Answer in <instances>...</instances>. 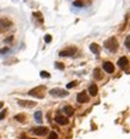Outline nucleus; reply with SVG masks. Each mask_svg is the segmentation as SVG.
Masks as SVG:
<instances>
[{"label": "nucleus", "instance_id": "nucleus-24", "mask_svg": "<svg viewBox=\"0 0 130 139\" xmlns=\"http://www.w3.org/2000/svg\"><path fill=\"white\" fill-rule=\"evenodd\" d=\"M51 41H52V36L49 35V34H47V35L45 36V42H46V43H49Z\"/></svg>", "mask_w": 130, "mask_h": 139}, {"label": "nucleus", "instance_id": "nucleus-3", "mask_svg": "<svg viewBox=\"0 0 130 139\" xmlns=\"http://www.w3.org/2000/svg\"><path fill=\"white\" fill-rule=\"evenodd\" d=\"M49 94L54 97H66L68 96V91H66L64 89H60V88H54L49 91Z\"/></svg>", "mask_w": 130, "mask_h": 139}, {"label": "nucleus", "instance_id": "nucleus-27", "mask_svg": "<svg viewBox=\"0 0 130 139\" xmlns=\"http://www.w3.org/2000/svg\"><path fill=\"white\" fill-rule=\"evenodd\" d=\"M7 51H10V48H3V49H0V54H5V53H7Z\"/></svg>", "mask_w": 130, "mask_h": 139}, {"label": "nucleus", "instance_id": "nucleus-30", "mask_svg": "<svg viewBox=\"0 0 130 139\" xmlns=\"http://www.w3.org/2000/svg\"><path fill=\"white\" fill-rule=\"evenodd\" d=\"M33 139H34V138H33Z\"/></svg>", "mask_w": 130, "mask_h": 139}, {"label": "nucleus", "instance_id": "nucleus-8", "mask_svg": "<svg viewBox=\"0 0 130 139\" xmlns=\"http://www.w3.org/2000/svg\"><path fill=\"white\" fill-rule=\"evenodd\" d=\"M75 51H76V49L71 47V48H67L64 50H61L59 55L60 56H73L75 54Z\"/></svg>", "mask_w": 130, "mask_h": 139}, {"label": "nucleus", "instance_id": "nucleus-7", "mask_svg": "<svg viewBox=\"0 0 130 139\" xmlns=\"http://www.w3.org/2000/svg\"><path fill=\"white\" fill-rule=\"evenodd\" d=\"M18 104L23 108H34L36 105V102H32V101H22V99H19L18 101Z\"/></svg>", "mask_w": 130, "mask_h": 139}, {"label": "nucleus", "instance_id": "nucleus-23", "mask_svg": "<svg viewBox=\"0 0 130 139\" xmlns=\"http://www.w3.org/2000/svg\"><path fill=\"white\" fill-rule=\"evenodd\" d=\"M55 67H56L58 69H61V70H63V69H64V66H63L62 63H60V62H56V63H55Z\"/></svg>", "mask_w": 130, "mask_h": 139}, {"label": "nucleus", "instance_id": "nucleus-9", "mask_svg": "<svg viewBox=\"0 0 130 139\" xmlns=\"http://www.w3.org/2000/svg\"><path fill=\"white\" fill-rule=\"evenodd\" d=\"M103 69H104L108 74H112L115 70L114 64H112L111 62H104V63H103Z\"/></svg>", "mask_w": 130, "mask_h": 139}, {"label": "nucleus", "instance_id": "nucleus-6", "mask_svg": "<svg viewBox=\"0 0 130 139\" xmlns=\"http://www.w3.org/2000/svg\"><path fill=\"white\" fill-rule=\"evenodd\" d=\"M33 133L36 134V136H45V134L48 133V129L45 126H39L33 129Z\"/></svg>", "mask_w": 130, "mask_h": 139}, {"label": "nucleus", "instance_id": "nucleus-4", "mask_svg": "<svg viewBox=\"0 0 130 139\" xmlns=\"http://www.w3.org/2000/svg\"><path fill=\"white\" fill-rule=\"evenodd\" d=\"M12 26V22H11L8 19L5 18H1L0 19V33H4L6 30H8Z\"/></svg>", "mask_w": 130, "mask_h": 139}, {"label": "nucleus", "instance_id": "nucleus-22", "mask_svg": "<svg viewBox=\"0 0 130 139\" xmlns=\"http://www.w3.org/2000/svg\"><path fill=\"white\" fill-rule=\"evenodd\" d=\"M76 84H77V82H76V81L70 82V83L67 84V89H71V88H74V86H76Z\"/></svg>", "mask_w": 130, "mask_h": 139}, {"label": "nucleus", "instance_id": "nucleus-10", "mask_svg": "<svg viewBox=\"0 0 130 139\" xmlns=\"http://www.w3.org/2000/svg\"><path fill=\"white\" fill-rule=\"evenodd\" d=\"M55 121L59 125H67L68 124V118L64 116H56L55 117Z\"/></svg>", "mask_w": 130, "mask_h": 139}, {"label": "nucleus", "instance_id": "nucleus-21", "mask_svg": "<svg viewBox=\"0 0 130 139\" xmlns=\"http://www.w3.org/2000/svg\"><path fill=\"white\" fill-rule=\"evenodd\" d=\"M125 47H127L128 50H130V36H128L127 39H125V42H124Z\"/></svg>", "mask_w": 130, "mask_h": 139}, {"label": "nucleus", "instance_id": "nucleus-26", "mask_svg": "<svg viewBox=\"0 0 130 139\" xmlns=\"http://www.w3.org/2000/svg\"><path fill=\"white\" fill-rule=\"evenodd\" d=\"M5 117H6V110H4V111L0 112V120H1V119H4Z\"/></svg>", "mask_w": 130, "mask_h": 139}, {"label": "nucleus", "instance_id": "nucleus-14", "mask_svg": "<svg viewBox=\"0 0 130 139\" xmlns=\"http://www.w3.org/2000/svg\"><path fill=\"white\" fill-rule=\"evenodd\" d=\"M63 111H64V114H66L67 116H73V114H74V109H73L70 105H66V106H64Z\"/></svg>", "mask_w": 130, "mask_h": 139}, {"label": "nucleus", "instance_id": "nucleus-12", "mask_svg": "<svg viewBox=\"0 0 130 139\" xmlns=\"http://www.w3.org/2000/svg\"><path fill=\"white\" fill-rule=\"evenodd\" d=\"M89 48H90V50H92L94 54H96V55H99V54H100V50H101V47H100L97 43H92Z\"/></svg>", "mask_w": 130, "mask_h": 139}, {"label": "nucleus", "instance_id": "nucleus-29", "mask_svg": "<svg viewBox=\"0 0 130 139\" xmlns=\"http://www.w3.org/2000/svg\"><path fill=\"white\" fill-rule=\"evenodd\" d=\"M3 106H4V102H0V109H1Z\"/></svg>", "mask_w": 130, "mask_h": 139}, {"label": "nucleus", "instance_id": "nucleus-5", "mask_svg": "<svg viewBox=\"0 0 130 139\" xmlns=\"http://www.w3.org/2000/svg\"><path fill=\"white\" fill-rule=\"evenodd\" d=\"M76 99H77V102H79V103H81V104L89 102V97H88V95H87L86 91H82V92H80V94L77 95Z\"/></svg>", "mask_w": 130, "mask_h": 139}, {"label": "nucleus", "instance_id": "nucleus-15", "mask_svg": "<svg viewBox=\"0 0 130 139\" xmlns=\"http://www.w3.org/2000/svg\"><path fill=\"white\" fill-rule=\"evenodd\" d=\"M34 118H35V120L38 121V123H41V121H42V112L36 111L35 114H34Z\"/></svg>", "mask_w": 130, "mask_h": 139}, {"label": "nucleus", "instance_id": "nucleus-18", "mask_svg": "<svg viewBox=\"0 0 130 139\" xmlns=\"http://www.w3.org/2000/svg\"><path fill=\"white\" fill-rule=\"evenodd\" d=\"M40 76L41 77H43V79H49V77H51V74H48L47 71H41Z\"/></svg>", "mask_w": 130, "mask_h": 139}, {"label": "nucleus", "instance_id": "nucleus-1", "mask_svg": "<svg viewBox=\"0 0 130 139\" xmlns=\"http://www.w3.org/2000/svg\"><path fill=\"white\" fill-rule=\"evenodd\" d=\"M104 47L108 49L109 51H111V53H115V51H117L118 49V42L117 40H116V38H109L108 40L104 41Z\"/></svg>", "mask_w": 130, "mask_h": 139}, {"label": "nucleus", "instance_id": "nucleus-20", "mask_svg": "<svg viewBox=\"0 0 130 139\" xmlns=\"http://www.w3.org/2000/svg\"><path fill=\"white\" fill-rule=\"evenodd\" d=\"M48 139H58V134L54 131H51V133H49V136H48Z\"/></svg>", "mask_w": 130, "mask_h": 139}, {"label": "nucleus", "instance_id": "nucleus-11", "mask_svg": "<svg viewBox=\"0 0 130 139\" xmlns=\"http://www.w3.org/2000/svg\"><path fill=\"white\" fill-rule=\"evenodd\" d=\"M117 64H118V67H120V68H122V69L127 68V66H128V58L125 57V56L121 57L120 60L117 61Z\"/></svg>", "mask_w": 130, "mask_h": 139}, {"label": "nucleus", "instance_id": "nucleus-13", "mask_svg": "<svg viewBox=\"0 0 130 139\" xmlns=\"http://www.w3.org/2000/svg\"><path fill=\"white\" fill-rule=\"evenodd\" d=\"M88 91H89V94L92 95L93 97L96 96V95H97V85H96V84H90Z\"/></svg>", "mask_w": 130, "mask_h": 139}, {"label": "nucleus", "instance_id": "nucleus-25", "mask_svg": "<svg viewBox=\"0 0 130 139\" xmlns=\"http://www.w3.org/2000/svg\"><path fill=\"white\" fill-rule=\"evenodd\" d=\"M74 6H76V7H83V4L81 1H74Z\"/></svg>", "mask_w": 130, "mask_h": 139}, {"label": "nucleus", "instance_id": "nucleus-2", "mask_svg": "<svg viewBox=\"0 0 130 139\" xmlns=\"http://www.w3.org/2000/svg\"><path fill=\"white\" fill-rule=\"evenodd\" d=\"M43 91H45V86H36V88L29 90L28 94L31 95V96L36 97V98H43V96H45Z\"/></svg>", "mask_w": 130, "mask_h": 139}, {"label": "nucleus", "instance_id": "nucleus-17", "mask_svg": "<svg viewBox=\"0 0 130 139\" xmlns=\"http://www.w3.org/2000/svg\"><path fill=\"white\" fill-rule=\"evenodd\" d=\"M14 118H15L18 121H21V123H23V121H25V116H23V115H17Z\"/></svg>", "mask_w": 130, "mask_h": 139}, {"label": "nucleus", "instance_id": "nucleus-28", "mask_svg": "<svg viewBox=\"0 0 130 139\" xmlns=\"http://www.w3.org/2000/svg\"><path fill=\"white\" fill-rule=\"evenodd\" d=\"M11 41H13V36H10V38L5 39V42H6V43H7V42H11Z\"/></svg>", "mask_w": 130, "mask_h": 139}, {"label": "nucleus", "instance_id": "nucleus-16", "mask_svg": "<svg viewBox=\"0 0 130 139\" xmlns=\"http://www.w3.org/2000/svg\"><path fill=\"white\" fill-rule=\"evenodd\" d=\"M94 77H95L96 80H101V79H102V75H101V70H100L99 68H96V69L94 70Z\"/></svg>", "mask_w": 130, "mask_h": 139}, {"label": "nucleus", "instance_id": "nucleus-19", "mask_svg": "<svg viewBox=\"0 0 130 139\" xmlns=\"http://www.w3.org/2000/svg\"><path fill=\"white\" fill-rule=\"evenodd\" d=\"M33 15H34V16H38V19L41 21V22L43 21V19H42V14H41L40 12H34V13H33Z\"/></svg>", "mask_w": 130, "mask_h": 139}]
</instances>
